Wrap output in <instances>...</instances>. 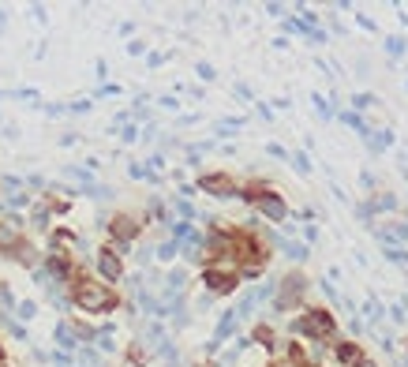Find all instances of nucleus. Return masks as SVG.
<instances>
[{"instance_id":"obj_12","label":"nucleus","mask_w":408,"mask_h":367,"mask_svg":"<svg viewBox=\"0 0 408 367\" xmlns=\"http://www.w3.org/2000/svg\"><path fill=\"white\" fill-rule=\"evenodd\" d=\"M360 315H364V323H367V326H378V323H382V315H386V307L378 304V300H364Z\"/></svg>"},{"instance_id":"obj_20","label":"nucleus","mask_w":408,"mask_h":367,"mask_svg":"<svg viewBox=\"0 0 408 367\" xmlns=\"http://www.w3.org/2000/svg\"><path fill=\"white\" fill-rule=\"evenodd\" d=\"M386 53H389V57H405V53H408V38H386Z\"/></svg>"},{"instance_id":"obj_5","label":"nucleus","mask_w":408,"mask_h":367,"mask_svg":"<svg viewBox=\"0 0 408 367\" xmlns=\"http://www.w3.org/2000/svg\"><path fill=\"white\" fill-rule=\"evenodd\" d=\"M202 285L214 292V296H229V292H236V285H240V274L225 270V266H206V270H202Z\"/></svg>"},{"instance_id":"obj_4","label":"nucleus","mask_w":408,"mask_h":367,"mask_svg":"<svg viewBox=\"0 0 408 367\" xmlns=\"http://www.w3.org/2000/svg\"><path fill=\"white\" fill-rule=\"evenodd\" d=\"M308 285H311V281L303 278L300 270L285 274V278L274 285V307L277 311H300L303 307V296H308Z\"/></svg>"},{"instance_id":"obj_6","label":"nucleus","mask_w":408,"mask_h":367,"mask_svg":"<svg viewBox=\"0 0 408 367\" xmlns=\"http://www.w3.org/2000/svg\"><path fill=\"white\" fill-rule=\"evenodd\" d=\"M199 191H206L214 199H240V184L229 172H206V177H199Z\"/></svg>"},{"instance_id":"obj_22","label":"nucleus","mask_w":408,"mask_h":367,"mask_svg":"<svg viewBox=\"0 0 408 367\" xmlns=\"http://www.w3.org/2000/svg\"><path fill=\"white\" fill-rule=\"evenodd\" d=\"M53 247H79V240H76L71 233H64V229H60V233H53Z\"/></svg>"},{"instance_id":"obj_13","label":"nucleus","mask_w":408,"mask_h":367,"mask_svg":"<svg viewBox=\"0 0 408 367\" xmlns=\"http://www.w3.org/2000/svg\"><path fill=\"white\" fill-rule=\"evenodd\" d=\"M233 330H236V311H225L221 323H218V330H214V345H221V337H229Z\"/></svg>"},{"instance_id":"obj_2","label":"nucleus","mask_w":408,"mask_h":367,"mask_svg":"<svg viewBox=\"0 0 408 367\" xmlns=\"http://www.w3.org/2000/svg\"><path fill=\"white\" fill-rule=\"evenodd\" d=\"M71 304H76L79 311H87V315H105V311H113L120 300H116V292L109 289V285H101V281H76L71 285Z\"/></svg>"},{"instance_id":"obj_31","label":"nucleus","mask_w":408,"mask_h":367,"mask_svg":"<svg viewBox=\"0 0 408 367\" xmlns=\"http://www.w3.org/2000/svg\"><path fill=\"white\" fill-rule=\"evenodd\" d=\"M356 367H378V364H375V360H371V356H367V360H364V364H356Z\"/></svg>"},{"instance_id":"obj_16","label":"nucleus","mask_w":408,"mask_h":367,"mask_svg":"<svg viewBox=\"0 0 408 367\" xmlns=\"http://www.w3.org/2000/svg\"><path fill=\"white\" fill-rule=\"evenodd\" d=\"M337 120H341V124H348V127H356V132H360V135H364V139H371V127H367L364 120H360V116H356V113H348V109H345V113H341V116H337Z\"/></svg>"},{"instance_id":"obj_33","label":"nucleus","mask_w":408,"mask_h":367,"mask_svg":"<svg viewBox=\"0 0 408 367\" xmlns=\"http://www.w3.org/2000/svg\"><path fill=\"white\" fill-rule=\"evenodd\" d=\"M0 356H4V348H0Z\"/></svg>"},{"instance_id":"obj_23","label":"nucleus","mask_w":408,"mask_h":367,"mask_svg":"<svg viewBox=\"0 0 408 367\" xmlns=\"http://www.w3.org/2000/svg\"><path fill=\"white\" fill-rule=\"evenodd\" d=\"M386 315L393 319V323H405V319H408V307H405V304H389Z\"/></svg>"},{"instance_id":"obj_27","label":"nucleus","mask_w":408,"mask_h":367,"mask_svg":"<svg viewBox=\"0 0 408 367\" xmlns=\"http://www.w3.org/2000/svg\"><path fill=\"white\" fill-rule=\"evenodd\" d=\"M303 240H308V244H314V240H319V229H314V225H308V229H303Z\"/></svg>"},{"instance_id":"obj_25","label":"nucleus","mask_w":408,"mask_h":367,"mask_svg":"<svg viewBox=\"0 0 408 367\" xmlns=\"http://www.w3.org/2000/svg\"><path fill=\"white\" fill-rule=\"evenodd\" d=\"M172 255H176V240H165L161 247H157V259H165V262H169Z\"/></svg>"},{"instance_id":"obj_15","label":"nucleus","mask_w":408,"mask_h":367,"mask_svg":"<svg viewBox=\"0 0 408 367\" xmlns=\"http://www.w3.org/2000/svg\"><path fill=\"white\" fill-rule=\"evenodd\" d=\"M378 105V98L375 94H352V109H348V113H367V109H375Z\"/></svg>"},{"instance_id":"obj_17","label":"nucleus","mask_w":408,"mask_h":367,"mask_svg":"<svg viewBox=\"0 0 408 367\" xmlns=\"http://www.w3.org/2000/svg\"><path fill=\"white\" fill-rule=\"evenodd\" d=\"M281 247H285V255H289V259H292V262H303V259H308V244H296V240H285Z\"/></svg>"},{"instance_id":"obj_1","label":"nucleus","mask_w":408,"mask_h":367,"mask_svg":"<svg viewBox=\"0 0 408 367\" xmlns=\"http://www.w3.org/2000/svg\"><path fill=\"white\" fill-rule=\"evenodd\" d=\"M292 330L300 337H308L311 345L337 341V319H333V311H326V307H303L300 315H296Z\"/></svg>"},{"instance_id":"obj_19","label":"nucleus","mask_w":408,"mask_h":367,"mask_svg":"<svg viewBox=\"0 0 408 367\" xmlns=\"http://www.w3.org/2000/svg\"><path fill=\"white\" fill-rule=\"evenodd\" d=\"M382 255H386L393 266H408V247H386Z\"/></svg>"},{"instance_id":"obj_3","label":"nucleus","mask_w":408,"mask_h":367,"mask_svg":"<svg viewBox=\"0 0 408 367\" xmlns=\"http://www.w3.org/2000/svg\"><path fill=\"white\" fill-rule=\"evenodd\" d=\"M240 199H244V203H251L258 214H263L266 222H274V225H281L285 217H289L285 195H277L270 184H251V188H240Z\"/></svg>"},{"instance_id":"obj_7","label":"nucleus","mask_w":408,"mask_h":367,"mask_svg":"<svg viewBox=\"0 0 408 367\" xmlns=\"http://www.w3.org/2000/svg\"><path fill=\"white\" fill-rule=\"evenodd\" d=\"M397 206H401V203H397L393 191H378V195H367L364 203H360L356 214H360V222H371L375 214H389V210H397Z\"/></svg>"},{"instance_id":"obj_10","label":"nucleus","mask_w":408,"mask_h":367,"mask_svg":"<svg viewBox=\"0 0 408 367\" xmlns=\"http://www.w3.org/2000/svg\"><path fill=\"white\" fill-rule=\"evenodd\" d=\"M98 274L105 281H120V278H124V262H120L116 247H101V251H98Z\"/></svg>"},{"instance_id":"obj_28","label":"nucleus","mask_w":408,"mask_h":367,"mask_svg":"<svg viewBox=\"0 0 408 367\" xmlns=\"http://www.w3.org/2000/svg\"><path fill=\"white\" fill-rule=\"evenodd\" d=\"M270 158H289V150H285V146H277V143H270Z\"/></svg>"},{"instance_id":"obj_9","label":"nucleus","mask_w":408,"mask_h":367,"mask_svg":"<svg viewBox=\"0 0 408 367\" xmlns=\"http://www.w3.org/2000/svg\"><path fill=\"white\" fill-rule=\"evenodd\" d=\"M139 225L132 214H116L113 222H109V236L116 240V247H127V244H135V236H139Z\"/></svg>"},{"instance_id":"obj_18","label":"nucleus","mask_w":408,"mask_h":367,"mask_svg":"<svg viewBox=\"0 0 408 367\" xmlns=\"http://www.w3.org/2000/svg\"><path fill=\"white\" fill-rule=\"evenodd\" d=\"M367 146H371L375 154L389 150V146H393V132H389V127H386V132H378V139H367Z\"/></svg>"},{"instance_id":"obj_8","label":"nucleus","mask_w":408,"mask_h":367,"mask_svg":"<svg viewBox=\"0 0 408 367\" xmlns=\"http://www.w3.org/2000/svg\"><path fill=\"white\" fill-rule=\"evenodd\" d=\"M330 352H333V360H337L341 367H356V364H364V360H367L364 345L352 341V337H337V341L330 345Z\"/></svg>"},{"instance_id":"obj_21","label":"nucleus","mask_w":408,"mask_h":367,"mask_svg":"<svg viewBox=\"0 0 408 367\" xmlns=\"http://www.w3.org/2000/svg\"><path fill=\"white\" fill-rule=\"evenodd\" d=\"M255 341H263L266 348H274V345H277V337H274V330H270V326H255Z\"/></svg>"},{"instance_id":"obj_29","label":"nucleus","mask_w":408,"mask_h":367,"mask_svg":"<svg viewBox=\"0 0 408 367\" xmlns=\"http://www.w3.org/2000/svg\"><path fill=\"white\" fill-rule=\"evenodd\" d=\"M199 75L210 82V79H214V68H210V64H199Z\"/></svg>"},{"instance_id":"obj_11","label":"nucleus","mask_w":408,"mask_h":367,"mask_svg":"<svg viewBox=\"0 0 408 367\" xmlns=\"http://www.w3.org/2000/svg\"><path fill=\"white\" fill-rule=\"evenodd\" d=\"M19 217H8L4 225H0V251H15V247L23 244V236H19Z\"/></svg>"},{"instance_id":"obj_26","label":"nucleus","mask_w":408,"mask_h":367,"mask_svg":"<svg viewBox=\"0 0 408 367\" xmlns=\"http://www.w3.org/2000/svg\"><path fill=\"white\" fill-rule=\"evenodd\" d=\"M34 315H38V307H34L30 300H26V304H19V319H34Z\"/></svg>"},{"instance_id":"obj_24","label":"nucleus","mask_w":408,"mask_h":367,"mask_svg":"<svg viewBox=\"0 0 408 367\" xmlns=\"http://www.w3.org/2000/svg\"><path fill=\"white\" fill-rule=\"evenodd\" d=\"M292 165H296V172H311V161H308V154H289Z\"/></svg>"},{"instance_id":"obj_32","label":"nucleus","mask_w":408,"mask_h":367,"mask_svg":"<svg viewBox=\"0 0 408 367\" xmlns=\"http://www.w3.org/2000/svg\"><path fill=\"white\" fill-rule=\"evenodd\" d=\"M405 356H408V337H405Z\"/></svg>"},{"instance_id":"obj_30","label":"nucleus","mask_w":408,"mask_h":367,"mask_svg":"<svg viewBox=\"0 0 408 367\" xmlns=\"http://www.w3.org/2000/svg\"><path fill=\"white\" fill-rule=\"evenodd\" d=\"M8 206H26V195H8Z\"/></svg>"},{"instance_id":"obj_14","label":"nucleus","mask_w":408,"mask_h":367,"mask_svg":"<svg viewBox=\"0 0 408 367\" xmlns=\"http://www.w3.org/2000/svg\"><path fill=\"white\" fill-rule=\"evenodd\" d=\"M57 341H60V348H68V352H71V348H79V337H76V330H71L68 323L57 326Z\"/></svg>"}]
</instances>
